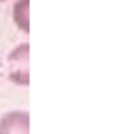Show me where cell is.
<instances>
[{
  "label": "cell",
  "instance_id": "obj_3",
  "mask_svg": "<svg viewBox=\"0 0 126 134\" xmlns=\"http://www.w3.org/2000/svg\"><path fill=\"white\" fill-rule=\"evenodd\" d=\"M13 18L20 29L29 33V0H16L13 9Z\"/></svg>",
  "mask_w": 126,
  "mask_h": 134
},
{
  "label": "cell",
  "instance_id": "obj_4",
  "mask_svg": "<svg viewBox=\"0 0 126 134\" xmlns=\"http://www.w3.org/2000/svg\"><path fill=\"white\" fill-rule=\"evenodd\" d=\"M0 1H4V0H0Z\"/></svg>",
  "mask_w": 126,
  "mask_h": 134
},
{
  "label": "cell",
  "instance_id": "obj_1",
  "mask_svg": "<svg viewBox=\"0 0 126 134\" xmlns=\"http://www.w3.org/2000/svg\"><path fill=\"white\" fill-rule=\"evenodd\" d=\"M8 74L16 85H29V43H22L8 57Z\"/></svg>",
  "mask_w": 126,
  "mask_h": 134
},
{
  "label": "cell",
  "instance_id": "obj_2",
  "mask_svg": "<svg viewBox=\"0 0 126 134\" xmlns=\"http://www.w3.org/2000/svg\"><path fill=\"white\" fill-rule=\"evenodd\" d=\"M0 134H29V113H7L0 119Z\"/></svg>",
  "mask_w": 126,
  "mask_h": 134
}]
</instances>
